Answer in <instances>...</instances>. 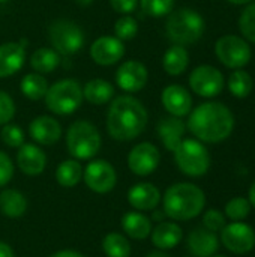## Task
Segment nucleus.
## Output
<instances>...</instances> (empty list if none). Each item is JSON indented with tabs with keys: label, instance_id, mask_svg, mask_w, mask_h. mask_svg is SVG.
I'll return each mask as SVG.
<instances>
[{
	"label": "nucleus",
	"instance_id": "f257e3e1",
	"mask_svg": "<svg viewBox=\"0 0 255 257\" xmlns=\"http://www.w3.org/2000/svg\"><path fill=\"white\" fill-rule=\"evenodd\" d=\"M186 126L201 143H221L234 130V116L225 104L209 101L191 110Z\"/></svg>",
	"mask_w": 255,
	"mask_h": 257
},
{
	"label": "nucleus",
	"instance_id": "f03ea898",
	"mask_svg": "<svg viewBox=\"0 0 255 257\" xmlns=\"http://www.w3.org/2000/svg\"><path fill=\"white\" fill-rule=\"evenodd\" d=\"M149 114L146 107L134 96L123 95L111 99L107 113V131L117 142L137 139L147 125Z\"/></svg>",
	"mask_w": 255,
	"mask_h": 257
},
{
	"label": "nucleus",
	"instance_id": "7ed1b4c3",
	"mask_svg": "<svg viewBox=\"0 0 255 257\" xmlns=\"http://www.w3.org/2000/svg\"><path fill=\"white\" fill-rule=\"evenodd\" d=\"M204 205V191L191 182L174 184L164 194V212L176 221H188L198 217Z\"/></svg>",
	"mask_w": 255,
	"mask_h": 257
},
{
	"label": "nucleus",
	"instance_id": "20e7f679",
	"mask_svg": "<svg viewBox=\"0 0 255 257\" xmlns=\"http://www.w3.org/2000/svg\"><path fill=\"white\" fill-rule=\"evenodd\" d=\"M204 18L191 8H180L168 14L165 32L171 42L176 45L195 44L204 33Z\"/></svg>",
	"mask_w": 255,
	"mask_h": 257
},
{
	"label": "nucleus",
	"instance_id": "39448f33",
	"mask_svg": "<svg viewBox=\"0 0 255 257\" xmlns=\"http://www.w3.org/2000/svg\"><path fill=\"white\" fill-rule=\"evenodd\" d=\"M47 108L60 116L75 113L83 104V87L74 78H63L51 84L45 93Z\"/></svg>",
	"mask_w": 255,
	"mask_h": 257
},
{
	"label": "nucleus",
	"instance_id": "423d86ee",
	"mask_svg": "<svg viewBox=\"0 0 255 257\" xmlns=\"http://www.w3.org/2000/svg\"><path fill=\"white\" fill-rule=\"evenodd\" d=\"M101 134L89 120H75L66 133V146L75 160H92L101 149Z\"/></svg>",
	"mask_w": 255,
	"mask_h": 257
},
{
	"label": "nucleus",
	"instance_id": "0eeeda50",
	"mask_svg": "<svg viewBox=\"0 0 255 257\" xmlns=\"http://www.w3.org/2000/svg\"><path fill=\"white\" fill-rule=\"evenodd\" d=\"M173 154L179 170L186 176L200 178L210 169V154L197 139H183Z\"/></svg>",
	"mask_w": 255,
	"mask_h": 257
},
{
	"label": "nucleus",
	"instance_id": "6e6552de",
	"mask_svg": "<svg viewBox=\"0 0 255 257\" xmlns=\"http://www.w3.org/2000/svg\"><path fill=\"white\" fill-rule=\"evenodd\" d=\"M48 39L51 47L63 56L77 54L84 45V33L81 27L66 18L54 20L48 26Z\"/></svg>",
	"mask_w": 255,
	"mask_h": 257
},
{
	"label": "nucleus",
	"instance_id": "1a4fd4ad",
	"mask_svg": "<svg viewBox=\"0 0 255 257\" xmlns=\"http://www.w3.org/2000/svg\"><path fill=\"white\" fill-rule=\"evenodd\" d=\"M218 60L230 69H242L251 62L252 51L246 39L236 35H224L215 44Z\"/></svg>",
	"mask_w": 255,
	"mask_h": 257
},
{
	"label": "nucleus",
	"instance_id": "9d476101",
	"mask_svg": "<svg viewBox=\"0 0 255 257\" xmlns=\"http://www.w3.org/2000/svg\"><path fill=\"white\" fill-rule=\"evenodd\" d=\"M225 86L224 74L212 65H200L189 74V87L201 98L218 96Z\"/></svg>",
	"mask_w": 255,
	"mask_h": 257
},
{
	"label": "nucleus",
	"instance_id": "9b49d317",
	"mask_svg": "<svg viewBox=\"0 0 255 257\" xmlns=\"http://www.w3.org/2000/svg\"><path fill=\"white\" fill-rule=\"evenodd\" d=\"M221 233V242L234 254H246L255 247L254 229L242 221H233L225 224Z\"/></svg>",
	"mask_w": 255,
	"mask_h": 257
},
{
	"label": "nucleus",
	"instance_id": "f8f14e48",
	"mask_svg": "<svg viewBox=\"0 0 255 257\" xmlns=\"http://www.w3.org/2000/svg\"><path fill=\"white\" fill-rule=\"evenodd\" d=\"M83 179L92 191L98 194H105L116 187L117 175L114 167L108 161L93 160L83 170Z\"/></svg>",
	"mask_w": 255,
	"mask_h": 257
},
{
	"label": "nucleus",
	"instance_id": "ddd939ff",
	"mask_svg": "<svg viewBox=\"0 0 255 257\" xmlns=\"http://www.w3.org/2000/svg\"><path fill=\"white\" fill-rule=\"evenodd\" d=\"M161 161V154L158 148L149 142L134 146L128 155V167L137 176L152 175Z\"/></svg>",
	"mask_w": 255,
	"mask_h": 257
},
{
	"label": "nucleus",
	"instance_id": "4468645a",
	"mask_svg": "<svg viewBox=\"0 0 255 257\" xmlns=\"http://www.w3.org/2000/svg\"><path fill=\"white\" fill-rule=\"evenodd\" d=\"M149 80V71L144 63L140 60H126L123 62L116 72L117 86L128 92L135 93L146 87Z\"/></svg>",
	"mask_w": 255,
	"mask_h": 257
},
{
	"label": "nucleus",
	"instance_id": "2eb2a0df",
	"mask_svg": "<svg viewBox=\"0 0 255 257\" xmlns=\"http://www.w3.org/2000/svg\"><path fill=\"white\" fill-rule=\"evenodd\" d=\"M125 54L123 41L117 39L116 36H101L93 41L90 45V57L95 63L101 66H111L116 65Z\"/></svg>",
	"mask_w": 255,
	"mask_h": 257
},
{
	"label": "nucleus",
	"instance_id": "dca6fc26",
	"mask_svg": "<svg viewBox=\"0 0 255 257\" xmlns=\"http://www.w3.org/2000/svg\"><path fill=\"white\" fill-rule=\"evenodd\" d=\"M161 102L164 108L176 117H185L192 110V96L180 84H170L161 93Z\"/></svg>",
	"mask_w": 255,
	"mask_h": 257
},
{
	"label": "nucleus",
	"instance_id": "f3484780",
	"mask_svg": "<svg viewBox=\"0 0 255 257\" xmlns=\"http://www.w3.org/2000/svg\"><path fill=\"white\" fill-rule=\"evenodd\" d=\"M26 39L5 42L0 45V78H8L23 68L26 60Z\"/></svg>",
	"mask_w": 255,
	"mask_h": 257
},
{
	"label": "nucleus",
	"instance_id": "a211bd4d",
	"mask_svg": "<svg viewBox=\"0 0 255 257\" xmlns=\"http://www.w3.org/2000/svg\"><path fill=\"white\" fill-rule=\"evenodd\" d=\"M30 137L44 146H51L57 143L62 137V126L60 123L51 116H38L29 125Z\"/></svg>",
	"mask_w": 255,
	"mask_h": 257
},
{
	"label": "nucleus",
	"instance_id": "6ab92c4d",
	"mask_svg": "<svg viewBox=\"0 0 255 257\" xmlns=\"http://www.w3.org/2000/svg\"><path fill=\"white\" fill-rule=\"evenodd\" d=\"M17 163L20 170L27 176H38L45 170L47 157L44 151L32 143H23L18 148Z\"/></svg>",
	"mask_w": 255,
	"mask_h": 257
},
{
	"label": "nucleus",
	"instance_id": "aec40b11",
	"mask_svg": "<svg viewBox=\"0 0 255 257\" xmlns=\"http://www.w3.org/2000/svg\"><path fill=\"white\" fill-rule=\"evenodd\" d=\"M128 202L137 211H153L161 202V193L153 184L140 182L129 188Z\"/></svg>",
	"mask_w": 255,
	"mask_h": 257
},
{
	"label": "nucleus",
	"instance_id": "412c9836",
	"mask_svg": "<svg viewBox=\"0 0 255 257\" xmlns=\"http://www.w3.org/2000/svg\"><path fill=\"white\" fill-rule=\"evenodd\" d=\"M219 248V241L216 233L207 230L206 227L194 229L188 236V250L194 257H210L216 254Z\"/></svg>",
	"mask_w": 255,
	"mask_h": 257
},
{
	"label": "nucleus",
	"instance_id": "4be33fe9",
	"mask_svg": "<svg viewBox=\"0 0 255 257\" xmlns=\"http://www.w3.org/2000/svg\"><path fill=\"white\" fill-rule=\"evenodd\" d=\"M156 130H158V136H159L164 148L170 152H174V149L183 140L186 125L183 123L182 117H176V116L170 114V116L161 119Z\"/></svg>",
	"mask_w": 255,
	"mask_h": 257
},
{
	"label": "nucleus",
	"instance_id": "5701e85b",
	"mask_svg": "<svg viewBox=\"0 0 255 257\" xmlns=\"http://www.w3.org/2000/svg\"><path fill=\"white\" fill-rule=\"evenodd\" d=\"M152 242L158 250H171L179 245L183 238V230L177 223L161 221L155 229L150 232Z\"/></svg>",
	"mask_w": 255,
	"mask_h": 257
},
{
	"label": "nucleus",
	"instance_id": "b1692460",
	"mask_svg": "<svg viewBox=\"0 0 255 257\" xmlns=\"http://www.w3.org/2000/svg\"><path fill=\"white\" fill-rule=\"evenodd\" d=\"M83 96L86 101L95 105H102L114 98V87L104 78H93L83 87Z\"/></svg>",
	"mask_w": 255,
	"mask_h": 257
},
{
	"label": "nucleus",
	"instance_id": "393cba45",
	"mask_svg": "<svg viewBox=\"0 0 255 257\" xmlns=\"http://www.w3.org/2000/svg\"><path fill=\"white\" fill-rule=\"evenodd\" d=\"M188 65H189V53L182 45H176V44L171 45L162 57L164 71L173 77L182 75L186 71Z\"/></svg>",
	"mask_w": 255,
	"mask_h": 257
},
{
	"label": "nucleus",
	"instance_id": "a878e982",
	"mask_svg": "<svg viewBox=\"0 0 255 257\" xmlns=\"http://www.w3.org/2000/svg\"><path fill=\"white\" fill-rule=\"evenodd\" d=\"M122 227L134 239H146L152 232V220L141 212H128L122 218Z\"/></svg>",
	"mask_w": 255,
	"mask_h": 257
},
{
	"label": "nucleus",
	"instance_id": "bb28decb",
	"mask_svg": "<svg viewBox=\"0 0 255 257\" xmlns=\"http://www.w3.org/2000/svg\"><path fill=\"white\" fill-rule=\"evenodd\" d=\"M27 209V200L23 193L8 188L0 193V212L9 218L21 217Z\"/></svg>",
	"mask_w": 255,
	"mask_h": 257
},
{
	"label": "nucleus",
	"instance_id": "cd10ccee",
	"mask_svg": "<svg viewBox=\"0 0 255 257\" xmlns=\"http://www.w3.org/2000/svg\"><path fill=\"white\" fill-rule=\"evenodd\" d=\"M60 65V54L54 48L41 47L30 57V66L38 74H50Z\"/></svg>",
	"mask_w": 255,
	"mask_h": 257
},
{
	"label": "nucleus",
	"instance_id": "c85d7f7f",
	"mask_svg": "<svg viewBox=\"0 0 255 257\" xmlns=\"http://www.w3.org/2000/svg\"><path fill=\"white\" fill-rule=\"evenodd\" d=\"M48 81L42 74L38 72H30L26 74L21 78V84L20 89L23 92V95L26 98H29L30 101H39L45 98V93L48 90Z\"/></svg>",
	"mask_w": 255,
	"mask_h": 257
},
{
	"label": "nucleus",
	"instance_id": "c756f323",
	"mask_svg": "<svg viewBox=\"0 0 255 257\" xmlns=\"http://www.w3.org/2000/svg\"><path fill=\"white\" fill-rule=\"evenodd\" d=\"M83 166L78 163V160H66L57 166L56 170V179L57 182L65 188L75 187L83 179Z\"/></svg>",
	"mask_w": 255,
	"mask_h": 257
},
{
	"label": "nucleus",
	"instance_id": "7c9ffc66",
	"mask_svg": "<svg viewBox=\"0 0 255 257\" xmlns=\"http://www.w3.org/2000/svg\"><path fill=\"white\" fill-rule=\"evenodd\" d=\"M228 90L233 96L239 98V99H245L249 96V93L254 89V80L251 77V74H248L243 69H234V72H231L230 78H228Z\"/></svg>",
	"mask_w": 255,
	"mask_h": 257
},
{
	"label": "nucleus",
	"instance_id": "2f4dec72",
	"mask_svg": "<svg viewBox=\"0 0 255 257\" xmlns=\"http://www.w3.org/2000/svg\"><path fill=\"white\" fill-rule=\"evenodd\" d=\"M102 250L107 257H129L131 244L129 241L117 232L108 233L102 241Z\"/></svg>",
	"mask_w": 255,
	"mask_h": 257
},
{
	"label": "nucleus",
	"instance_id": "473e14b6",
	"mask_svg": "<svg viewBox=\"0 0 255 257\" xmlns=\"http://www.w3.org/2000/svg\"><path fill=\"white\" fill-rule=\"evenodd\" d=\"M245 6L239 17V30L243 39L255 44V0Z\"/></svg>",
	"mask_w": 255,
	"mask_h": 257
},
{
	"label": "nucleus",
	"instance_id": "72a5a7b5",
	"mask_svg": "<svg viewBox=\"0 0 255 257\" xmlns=\"http://www.w3.org/2000/svg\"><path fill=\"white\" fill-rule=\"evenodd\" d=\"M138 2L141 11L153 18L167 17L174 8V0H138Z\"/></svg>",
	"mask_w": 255,
	"mask_h": 257
},
{
	"label": "nucleus",
	"instance_id": "f704fd0d",
	"mask_svg": "<svg viewBox=\"0 0 255 257\" xmlns=\"http://www.w3.org/2000/svg\"><path fill=\"white\" fill-rule=\"evenodd\" d=\"M138 33V23L131 15H122L114 24V35L120 41H131Z\"/></svg>",
	"mask_w": 255,
	"mask_h": 257
},
{
	"label": "nucleus",
	"instance_id": "c9c22d12",
	"mask_svg": "<svg viewBox=\"0 0 255 257\" xmlns=\"http://www.w3.org/2000/svg\"><path fill=\"white\" fill-rule=\"evenodd\" d=\"M251 214V203L245 197H234L225 205V215L231 221H243Z\"/></svg>",
	"mask_w": 255,
	"mask_h": 257
},
{
	"label": "nucleus",
	"instance_id": "e433bc0d",
	"mask_svg": "<svg viewBox=\"0 0 255 257\" xmlns=\"http://www.w3.org/2000/svg\"><path fill=\"white\" fill-rule=\"evenodd\" d=\"M0 139L9 148H20L24 143V133L18 125L9 122V123L3 125L2 133H0Z\"/></svg>",
	"mask_w": 255,
	"mask_h": 257
},
{
	"label": "nucleus",
	"instance_id": "4c0bfd02",
	"mask_svg": "<svg viewBox=\"0 0 255 257\" xmlns=\"http://www.w3.org/2000/svg\"><path fill=\"white\" fill-rule=\"evenodd\" d=\"M225 217L224 214L219 211V209H209L204 215H203V226L213 232V233H218L224 229L225 226Z\"/></svg>",
	"mask_w": 255,
	"mask_h": 257
},
{
	"label": "nucleus",
	"instance_id": "58836bf2",
	"mask_svg": "<svg viewBox=\"0 0 255 257\" xmlns=\"http://www.w3.org/2000/svg\"><path fill=\"white\" fill-rule=\"evenodd\" d=\"M15 116L14 99L5 90H0V125L9 123Z\"/></svg>",
	"mask_w": 255,
	"mask_h": 257
},
{
	"label": "nucleus",
	"instance_id": "ea45409f",
	"mask_svg": "<svg viewBox=\"0 0 255 257\" xmlns=\"http://www.w3.org/2000/svg\"><path fill=\"white\" fill-rule=\"evenodd\" d=\"M14 176V164L12 160L0 151V187H5L11 182Z\"/></svg>",
	"mask_w": 255,
	"mask_h": 257
},
{
	"label": "nucleus",
	"instance_id": "a19ab883",
	"mask_svg": "<svg viewBox=\"0 0 255 257\" xmlns=\"http://www.w3.org/2000/svg\"><path fill=\"white\" fill-rule=\"evenodd\" d=\"M138 0H110V6L120 15H129L137 9Z\"/></svg>",
	"mask_w": 255,
	"mask_h": 257
},
{
	"label": "nucleus",
	"instance_id": "79ce46f5",
	"mask_svg": "<svg viewBox=\"0 0 255 257\" xmlns=\"http://www.w3.org/2000/svg\"><path fill=\"white\" fill-rule=\"evenodd\" d=\"M50 257H84L83 254H80L78 251H74V250H62V251H57L54 254H51Z\"/></svg>",
	"mask_w": 255,
	"mask_h": 257
},
{
	"label": "nucleus",
	"instance_id": "37998d69",
	"mask_svg": "<svg viewBox=\"0 0 255 257\" xmlns=\"http://www.w3.org/2000/svg\"><path fill=\"white\" fill-rule=\"evenodd\" d=\"M0 257H15L12 248L6 242H2V241H0Z\"/></svg>",
	"mask_w": 255,
	"mask_h": 257
},
{
	"label": "nucleus",
	"instance_id": "c03bdc74",
	"mask_svg": "<svg viewBox=\"0 0 255 257\" xmlns=\"http://www.w3.org/2000/svg\"><path fill=\"white\" fill-rule=\"evenodd\" d=\"M165 217H167V215H165L164 211H158V212H156V211L153 209V217H152V218H153L155 221H159V223H161V221H164Z\"/></svg>",
	"mask_w": 255,
	"mask_h": 257
},
{
	"label": "nucleus",
	"instance_id": "a18cd8bd",
	"mask_svg": "<svg viewBox=\"0 0 255 257\" xmlns=\"http://www.w3.org/2000/svg\"><path fill=\"white\" fill-rule=\"evenodd\" d=\"M248 200H249L251 206H254L255 208V181L252 182L251 188H249V196H248Z\"/></svg>",
	"mask_w": 255,
	"mask_h": 257
},
{
	"label": "nucleus",
	"instance_id": "49530a36",
	"mask_svg": "<svg viewBox=\"0 0 255 257\" xmlns=\"http://www.w3.org/2000/svg\"><path fill=\"white\" fill-rule=\"evenodd\" d=\"M147 257H171V256H170V254H167L164 250H155V251L149 253Z\"/></svg>",
	"mask_w": 255,
	"mask_h": 257
},
{
	"label": "nucleus",
	"instance_id": "de8ad7c7",
	"mask_svg": "<svg viewBox=\"0 0 255 257\" xmlns=\"http://www.w3.org/2000/svg\"><path fill=\"white\" fill-rule=\"evenodd\" d=\"M227 2L231 3V5H236V6H242V5H248V3H251L254 0H227Z\"/></svg>",
	"mask_w": 255,
	"mask_h": 257
},
{
	"label": "nucleus",
	"instance_id": "09e8293b",
	"mask_svg": "<svg viewBox=\"0 0 255 257\" xmlns=\"http://www.w3.org/2000/svg\"><path fill=\"white\" fill-rule=\"evenodd\" d=\"M78 5H81V6H89V5H92L93 3V0H75Z\"/></svg>",
	"mask_w": 255,
	"mask_h": 257
},
{
	"label": "nucleus",
	"instance_id": "8fccbe9b",
	"mask_svg": "<svg viewBox=\"0 0 255 257\" xmlns=\"http://www.w3.org/2000/svg\"><path fill=\"white\" fill-rule=\"evenodd\" d=\"M210 257H227V256H224V254H213V256H210Z\"/></svg>",
	"mask_w": 255,
	"mask_h": 257
},
{
	"label": "nucleus",
	"instance_id": "3c124183",
	"mask_svg": "<svg viewBox=\"0 0 255 257\" xmlns=\"http://www.w3.org/2000/svg\"><path fill=\"white\" fill-rule=\"evenodd\" d=\"M5 2H8V0H0V3H5Z\"/></svg>",
	"mask_w": 255,
	"mask_h": 257
}]
</instances>
